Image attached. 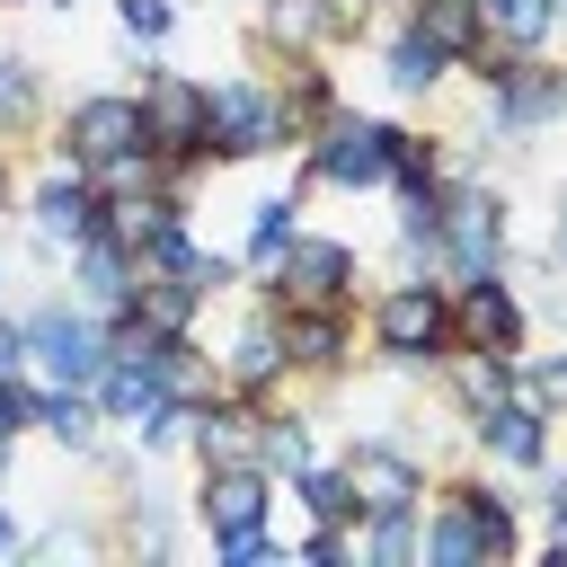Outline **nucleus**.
<instances>
[{"mask_svg":"<svg viewBox=\"0 0 567 567\" xmlns=\"http://www.w3.org/2000/svg\"><path fill=\"white\" fill-rule=\"evenodd\" d=\"M372 346L399 372H443V354H452V284L443 275H399L372 301Z\"/></svg>","mask_w":567,"mask_h":567,"instance_id":"1","label":"nucleus"},{"mask_svg":"<svg viewBox=\"0 0 567 567\" xmlns=\"http://www.w3.org/2000/svg\"><path fill=\"white\" fill-rule=\"evenodd\" d=\"M354 284H363V248L328 230H292V248L257 275L275 310H354Z\"/></svg>","mask_w":567,"mask_h":567,"instance_id":"2","label":"nucleus"},{"mask_svg":"<svg viewBox=\"0 0 567 567\" xmlns=\"http://www.w3.org/2000/svg\"><path fill=\"white\" fill-rule=\"evenodd\" d=\"M204 142H213V159H275V151L292 142L275 80H266V71L204 80Z\"/></svg>","mask_w":567,"mask_h":567,"instance_id":"3","label":"nucleus"},{"mask_svg":"<svg viewBox=\"0 0 567 567\" xmlns=\"http://www.w3.org/2000/svg\"><path fill=\"white\" fill-rule=\"evenodd\" d=\"M301 186H337V195H372V186H390V124L337 97L328 124L301 142Z\"/></svg>","mask_w":567,"mask_h":567,"instance_id":"4","label":"nucleus"},{"mask_svg":"<svg viewBox=\"0 0 567 567\" xmlns=\"http://www.w3.org/2000/svg\"><path fill=\"white\" fill-rule=\"evenodd\" d=\"M505 195L478 186V177H443V248H434V275L443 284H470V275H505Z\"/></svg>","mask_w":567,"mask_h":567,"instance_id":"5","label":"nucleus"},{"mask_svg":"<svg viewBox=\"0 0 567 567\" xmlns=\"http://www.w3.org/2000/svg\"><path fill=\"white\" fill-rule=\"evenodd\" d=\"M27 346H35V381H53V390H97V372L115 363L106 319H97V310H80L71 292L27 310Z\"/></svg>","mask_w":567,"mask_h":567,"instance_id":"6","label":"nucleus"},{"mask_svg":"<svg viewBox=\"0 0 567 567\" xmlns=\"http://www.w3.org/2000/svg\"><path fill=\"white\" fill-rule=\"evenodd\" d=\"M124 151H151L142 89H89V97H71V106H62V124H53V159L97 168V159H124Z\"/></svg>","mask_w":567,"mask_h":567,"instance_id":"7","label":"nucleus"},{"mask_svg":"<svg viewBox=\"0 0 567 567\" xmlns=\"http://www.w3.org/2000/svg\"><path fill=\"white\" fill-rule=\"evenodd\" d=\"M27 230H35L44 257H71L80 239H97V230H106V195H97V177H89L80 159H53V168L35 177V195H27Z\"/></svg>","mask_w":567,"mask_h":567,"instance_id":"8","label":"nucleus"},{"mask_svg":"<svg viewBox=\"0 0 567 567\" xmlns=\"http://www.w3.org/2000/svg\"><path fill=\"white\" fill-rule=\"evenodd\" d=\"M478 115H487V133H540V124H558L567 115V62H549V53H514L505 62V80H487L478 89Z\"/></svg>","mask_w":567,"mask_h":567,"instance_id":"9","label":"nucleus"},{"mask_svg":"<svg viewBox=\"0 0 567 567\" xmlns=\"http://www.w3.org/2000/svg\"><path fill=\"white\" fill-rule=\"evenodd\" d=\"M452 346H487V354L532 363V301H523L505 275H470V284H452Z\"/></svg>","mask_w":567,"mask_h":567,"instance_id":"10","label":"nucleus"},{"mask_svg":"<svg viewBox=\"0 0 567 567\" xmlns=\"http://www.w3.org/2000/svg\"><path fill=\"white\" fill-rule=\"evenodd\" d=\"M142 124H151V151H159V159H213V142H204V80H195V71L151 62V71H142ZM213 168H221V159H213Z\"/></svg>","mask_w":567,"mask_h":567,"instance_id":"11","label":"nucleus"},{"mask_svg":"<svg viewBox=\"0 0 567 567\" xmlns=\"http://www.w3.org/2000/svg\"><path fill=\"white\" fill-rule=\"evenodd\" d=\"M221 381H230L239 399H275V390L292 381V354H284V310H275V301H257V310L230 328V346H221Z\"/></svg>","mask_w":567,"mask_h":567,"instance_id":"12","label":"nucleus"},{"mask_svg":"<svg viewBox=\"0 0 567 567\" xmlns=\"http://www.w3.org/2000/svg\"><path fill=\"white\" fill-rule=\"evenodd\" d=\"M275 514V470L266 461H204L195 478V523L204 532H248Z\"/></svg>","mask_w":567,"mask_h":567,"instance_id":"13","label":"nucleus"},{"mask_svg":"<svg viewBox=\"0 0 567 567\" xmlns=\"http://www.w3.org/2000/svg\"><path fill=\"white\" fill-rule=\"evenodd\" d=\"M470 443H478L496 470H549V408H540L532 390H514V399H496V408L470 416Z\"/></svg>","mask_w":567,"mask_h":567,"instance_id":"14","label":"nucleus"},{"mask_svg":"<svg viewBox=\"0 0 567 567\" xmlns=\"http://www.w3.org/2000/svg\"><path fill=\"white\" fill-rule=\"evenodd\" d=\"M346 478H354L363 514H399V505H425V496H434V487H425V461H416L408 443H390V434H363V443L346 452Z\"/></svg>","mask_w":567,"mask_h":567,"instance_id":"15","label":"nucleus"},{"mask_svg":"<svg viewBox=\"0 0 567 567\" xmlns=\"http://www.w3.org/2000/svg\"><path fill=\"white\" fill-rule=\"evenodd\" d=\"M62 266H71V301H80V310H97V319H124V310H133L142 266H133V248H124V239H106V230H97V239H80Z\"/></svg>","mask_w":567,"mask_h":567,"instance_id":"16","label":"nucleus"},{"mask_svg":"<svg viewBox=\"0 0 567 567\" xmlns=\"http://www.w3.org/2000/svg\"><path fill=\"white\" fill-rule=\"evenodd\" d=\"M284 354H292V381H337L354 363V319L346 310H284Z\"/></svg>","mask_w":567,"mask_h":567,"instance_id":"17","label":"nucleus"},{"mask_svg":"<svg viewBox=\"0 0 567 567\" xmlns=\"http://www.w3.org/2000/svg\"><path fill=\"white\" fill-rule=\"evenodd\" d=\"M266 408H275V399H239V390L204 399L195 425H186L195 461H257V425H266Z\"/></svg>","mask_w":567,"mask_h":567,"instance_id":"18","label":"nucleus"},{"mask_svg":"<svg viewBox=\"0 0 567 567\" xmlns=\"http://www.w3.org/2000/svg\"><path fill=\"white\" fill-rule=\"evenodd\" d=\"M514 381H523V363H514V354H487V346H452V354H443V390H452V408H461V416H478V408L514 399Z\"/></svg>","mask_w":567,"mask_h":567,"instance_id":"19","label":"nucleus"},{"mask_svg":"<svg viewBox=\"0 0 567 567\" xmlns=\"http://www.w3.org/2000/svg\"><path fill=\"white\" fill-rule=\"evenodd\" d=\"M35 434H53L71 461H97V452H106V408H97V390H53V381H44Z\"/></svg>","mask_w":567,"mask_h":567,"instance_id":"20","label":"nucleus"},{"mask_svg":"<svg viewBox=\"0 0 567 567\" xmlns=\"http://www.w3.org/2000/svg\"><path fill=\"white\" fill-rule=\"evenodd\" d=\"M381 80H390L399 97H434V89L452 80V53H443V44H425V35L399 18V27L381 35Z\"/></svg>","mask_w":567,"mask_h":567,"instance_id":"21","label":"nucleus"},{"mask_svg":"<svg viewBox=\"0 0 567 567\" xmlns=\"http://www.w3.org/2000/svg\"><path fill=\"white\" fill-rule=\"evenodd\" d=\"M425 567H487L478 514H470L452 487H434V505H425Z\"/></svg>","mask_w":567,"mask_h":567,"instance_id":"22","label":"nucleus"},{"mask_svg":"<svg viewBox=\"0 0 567 567\" xmlns=\"http://www.w3.org/2000/svg\"><path fill=\"white\" fill-rule=\"evenodd\" d=\"M408 27H416L425 44H443V53H452V71L487 44V9H478V0H408Z\"/></svg>","mask_w":567,"mask_h":567,"instance_id":"23","label":"nucleus"},{"mask_svg":"<svg viewBox=\"0 0 567 567\" xmlns=\"http://www.w3.org/2000/svg\"><path fill=\"white\" fill-rule=\"evenodd\" d=\"M470 514H478V540H487V567H505L514 549H523V523H514V496L496 487V478H443Z\"/></svg>","mask_w":567,"mask_h":567,"instance_id":"24","label":"nucleus"},{"mask_svg":"<svg viewBox=\"0 0 567 567\" xmlns=\"http://www.w3.org/2000/svg\"><path fill=\"white\" fill-rule=\"evenodd\" d=\"M292 230H301V186H284V195H266L257 213H248V239H239V266L248 275H266L284 248H292Z\"/></svg>","mask_w":567,"mask_h":567,"instance_id":"25","label":"nucleus"},{"mask_svg":"<svg viewBox=\"0 0 567 567\" xmlns=\"http://www.w3.org/2000/svg\"><path fill=\"white\" fill-rule=\"evenodd\" d=\"M257 461H266L275 478H301V470L319 461V443H310V416H301V408H266V425H257Z\"/></svg>","mask_w":567,"mask_h":567,"instance_id":"26","label":"nucleus"},{"mask_svg":"<svg viewBox=\"0 0 567 567\" xmlns=\"http://www.w3.org/2000/svg\"><path fill=\"white\" fill-rule=\"evenodd\" d=\"M133 310H142L159 337H186V328L204 319V292H195V284H177V275H142V284H133Z\"/></svg>","mask_w":567,"mask_h":567,"instance_id":"27","label":"nucleus"},{"mask_svg":"<svg viewBox=\"0 0 567 567\" xmlns=\"http://www.w3.org/2000/svg\"><path fill=\"white\" fill-rule=\"evenodd\" d=\"M292 496L310 505V523H363V496H354L346 461H310V470L292 478Z\"/></svg>","mask_w":567,"mask_h":567,"instance_id":"28","label":"nucleus"},{"mask_svg":"<svg viewBox=\"0 0 567 567\" xmlns=\"http://www.w3.org/2000/svg\"><path fill=\"white\" fill-rule=\"evenodd\" d=\"M478 9H487V35L514 53H540L558 35V0H478Z\"/></svg>","mask_w":567,"mask_h":567,"instance_id":"29","label":"nucleus"},{"mask_svg":"<svg viewBox=\"0 0 567 567\" xmlns=\"http://www.w3.org/2000/svg\"><path fill=\"white\" fill-rule=\"evenodd\" d=\"M35 115H44V71H35L27 53H0V133L18 142Z\"/></svg>","mask_w":567,"mask_h":567,"instance_id":"30","label":"nucleus"},{"mask_svg":"<svg viewBox=\"0 0 567 567\" xmlns=\"http://www.w3.org/2000/svg\"><path fill=\"white\" fill-rule=\"evenodd\" d=\"M408 186H443V142L390 124V195H408Z\"/></svg>","mask_w":567,"mask_h":567,"instance_id":"31","label":"nucleus"},{"mask_svg":"<svg viewBox=\"0 0 567 567\" xmlns=\"http://www.w3.org/2000/svg\"><path fill=\"white\" fill-rule=\"evenodd\" d=\"M115 27H124V44H168L177 35V0H115Z\"/></svg>","mask_w":567,"mask_h":567,"instance_id":"32","label":"nucleus"},{"mask_svg":"<svg viewBox=\"0 0 567 567\" xmlns=\"http://www.w3.org/2000/svg\"><path fill=\"white\" fill-rule=\"evenodd\" d=\"M35 399H44V381H35V372L0 381V443H9V452H18V434L35 425Z\"/></svg>","mask_w":567,"mask_h":567,"instance_id":"33","label":"nucleus"},{"mask_svg":"<svg viewBox=\"0 0 567 567\" xmlns=\"http://www.w3.org/2000/svg\"><path fill=\"white\" fill-rule=\"evenodd\" d=\"M213 558H221V567H266L275 540H266V523H248V532H213Z\"/></svg>","mask_w":567,"mask_h":567,"instance_id":"34","label":"nucleus"},{"mask_svg":"<svg viewBox=\"0 0 567 567\" xmlns=\"http://www.w3.org/2000/svg\"><path fill=\"white\" fill-rule=\"evenodd\" d=\"M514 390H532L540 408H567V346H558V354H540V363H523V381H514Z\"/></svg>","mask_w":567,"mask_h":567,"instance_id":"35","label":"nucleus"},{"mask_svg":"<svg viewBox=\"0 0 567 567\" xmlns=\"http://www.w3.org/2000/svg\"><path fill=\"white\" fill-rule=\"evenodd\" d=\"M18 372H35V346H27V319L0 310V381H18Z\"/></svg>","mask_w":567,"mask_h":567,"instance_id":"36","label":"nucleus"},{"mask_svg":"<svg viewBox=\"0 0 567 567\" xmlns=\"http://www.w3.org/2000/svg\"><path fill=\"white\" fill-rule=\"evenodd\" d=\"M540 514H549V567H567V470L540 487Z\"/></svg>","mask_w":567,"mask_h":567,"instance_id":"37","label":"nucleus"},{"mask_svg":"<svg viewBox=\"0 0 567 567\" xmlns=\"http://www.w3.org/2000/svg\"><path fill=\"white\" fill-rule=\"evenodd\" d=\"M168 540H177V523H168L159 505H133V549H151V558H168Z\"/></svg>","mask_w":567,"mask_h":567,"instance_id":"38","label":"nucleus"},{"mask_svg":"<svg viewBox=\"0 0 567 567\" xmlns=\"http://www.w3.org/2000/svg\"><path fill=\"white\" fill-rule=\"evenodd\" d=\"M319 9H328V44L363 35V18H372V0H319Z\"/></svg>","mask_w":567,"mask_h":567,"instance_id":"39","label":"nucleus"},{"mask_svg":"<svg viewBox=\"0 0 567 567\" xmlns=\"http://www.w3.org/2000/svg\"><path fill=\"white\" fill-rule=\"evenodd\" d=\"M9 549H27V532H18V514L0 505V558H9Z\"/></svg>","mask_w":567,"mask_h":567,"instance_id":"40","label":"nucleus"},{"mask_svg":"<svg viewBox=\"0 0 567 567\" xmlns=\"http://www.w3.org/2000/svg\"><path fill=\"white\" fill-rule=\"evenodd\" d=\"M549 257L567 266V195H558V221H549Z\"/></svg>","mask_w":567,"mask_h":567,"instance_id":"41","label":"nucleus"},{"mask_svg":"<svg viewBox=\"0 0 567 567\" xmlns=\"http://www.w3.org/2000/svg\"><path fill=\"white\" fill-rule=\"evenodd\" d=\"M9 186H18V168H9V133H0V204H9Z\"/></svg>","mask_w":567,"mask_h":567,"instance_id":"42","label":"nucleus"},{"mask_svg":"<svg viewBox=\"0 0 567 567\" xmlns=\"http://www.w3.org/2000/svg\"><path fill=\"white\" fill-rule=\"evenodd\" d=\"M9 461H18V452H9V443H0V487H9Z\"/></svg>","mask_w":567,"mask_h":567,"instance_id":"43","label":"nucleus"},{"mask_svg":"<svg viewBox=\"0 0 567 567\" xmlns=\"http://www.w3.org/2000/svg\"><path fill=\"white\" fill-rule=\"evenodd\" d=\"M0 9H27V0H0Z\"/></svg>","mask_w":567,"mask_h":567,"instance_id":"44","label":"nucleus"},{"mask_svg":"<svg viewBox=\"0 0 567 567\" xmlns=\"http://www.w3.org/2000/svg\"><path fill=\"white\" fill-rule=\"evenodd\" d=\"M0 292H9V266H0Z\"/></svg>","mask_w":567,"mask_h":567,"instance_id":"45","label":"nucleus"},{"mask_svg":"<svg viewBox=\"0 0 567 567\" xmlns=\"http://www.w3.org/2000/svg\"><path fill=\"white\" fill-rule=\"evenodd\" d=\"M558 27H567V0H558Z\"/></svg>","mask_w":567,"mask_h":567,"instance_id":"46","label":"nucleus"}]
</instances>
